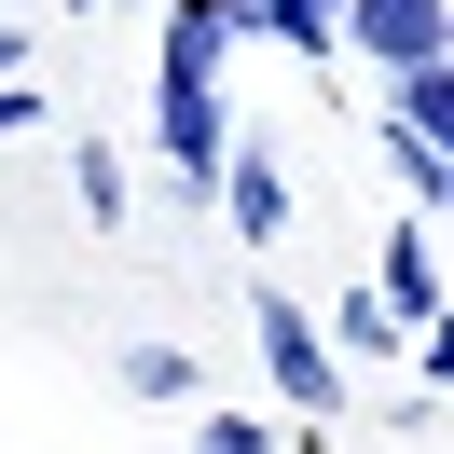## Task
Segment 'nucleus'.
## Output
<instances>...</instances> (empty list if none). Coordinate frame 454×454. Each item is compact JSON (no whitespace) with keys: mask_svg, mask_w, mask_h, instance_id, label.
I'll return each instance as SVG.
<instances>
[{"mask_svg":"<svg viewBox=\"0 0 454 454\" xmlns=\"http://www.w3.org/2000/svg\"><path fill=\"white\" fill-rule=\"evenodd\" d=\"M289 42V56H344V0H234V42Z\"/></svg>","mask_w":454,"mask_h":454,"instance_id":"0eeeda50","label":"nucleus"},{"mask_svg":"<svg viewBox=\"0 0 454 454\" xmlns=\"http://www.w3.org/2000/svg\"><path fill=\"white\" fill-rule=\"evenodd\" d=\"M399 344H413V331H399L372 289H344V317H331V358H399Z\"/></svg>","mask_w":454,"mask_h":454,"instance_id":"1a4fd4ad","label":"nucleus"},{"mask_svg":"<svg viewBox=\"0 0 454 454\" xmlns=\"http://www.w3.org/2000/svg\"><path fill=\"white\" fill-rule=\"evenodd\" d=\"M386 166H399V193H413V207H454V166H441L427 138H399V124H386Z\"/></svg>","mask_w":454,"mask_h":454,"instance_id":"9b49d317","label":"nucleus"},{"mask_svg":"<svg viewBox=\"0 0 454 454\" xmlns=\"http://www.w3.org/2000/svg\"><path fill=\"white\" fill-rule=\"evenodd\" d=\"M221 221L248 234V248H276V234H289V166H276V152L234 138V166H221Z\"/></svg>","mask_w":454,"mask_h":454,"instance_id":"423d86ee","label":"nucleus"},{"mask_svg":"<svg viewBox=\"0 0 454 454\" xmlns=\"http://www.w3.org/2000/svg\"><path fill=\"white\" fill-rule=\"evenodd\" d=\"M386 124H399V138H427V152L454 166V56H441V69H399V111H386Z\"/></svg>","mask_w":454,"mask_h":454,"instance_id":"6e6552de","label":"nucleus"},{"mask_svg":"<svg viewBox=\"0 0 454 454\" xmlns=\"http://www.w3.org/2000/svg\"><path fill=\"white\" fill-rule=\"evenodd\" d=\"M234 56V0H166V56H152V83H221Z\"/></svg>","mask_w":454,"mask_h":454,"instance_id":"20e7f679","label":"nucleus"},{"mask_svg":"<svg viewBox=\"0 0 454 454\" xmlns=\"http://www.w3.org/2000/svg\"><path fill=\"white\" fill-rule=\"evenodd\" d=\"M413 358H427V386H454V317H427V331H413Z\"/></svg>","mask_w":454,"mask_h":454,"instance_id":"4468645a","label":"nucleus"},{"mask_svg":"<svg viewBox=\"0 0 454 454\" xmlns=\"http://www.w3.org/2000/svg\"><path fill=\"white\" fill-rule=\"evenodd\" d=\"M69 193H83V221H124V152H69Z\"/></svg>","mask_w":454,"mask_h":454,"instance_id":"f8f14e48","label":"nucleus"},{"mask_svg":"<svg viewBox=\"0 0 454 454\" xmlns=\"http://www.w3.org/2000/svg\"><path fill=\"white\" fill-rule=\"evenodd\" d=\"M28 56H42V42H28V28H0V83H28Z\"/></svg>","mask_w":454,"mask_h":454,"instance_id":"dca6fc26","label":"nucleus"},{"mask_svg":"<svg viewBox=\"0 0 454 454\" xmlns=\"http://www.w3.org/2000/svg\"><path fill=\"white\" fill-rule=\"evenodd\" d=\"M372 303H386L399 331H427V317H441V248H427V221H399V234H386V262H372Z\"/></svg>","mask_w":454,"mask_h":454,"instance_id":"39448f33","label":"nucleus"},{"mask_svg":"<svg viewBox=\"0 0 454 454\" xmlns=\"http://www.w3.org/2000/svg\"><path fill=\"white\" fill-rule=\"evenodd\" d=\"M193 454H276V427H262V413H207Z\"/></svg>","mask_w":454,"mask_h":454,"instance_id":"ddd939ff","label":"nucleus"},{"mask_svg":"<svg viewBox=\"0 0 454 454\" xmlns=\"http://www.w3.org/2000/svg\"><path fill=\"white\" fill-rule=\"evenodd\" d=\"M124 386L138 399H193L207 372H193V344H124Z\"/></svg>","mask_w":454,"mask_h":454,"instance_id":"9d476101","label":"nucleus"},{"mask_svg":"<svg viewBox=\"0 0 454 454\" xmlns=\"http://www.w3.org/2000/svg\"><path fill=\"white\" fill-rule=\"evenodd\" d=\"M28 124H42V97H28V83H0V138H28Z\"/></svg>","mask_w":454,"mask_h":454,"instance_id":"2eb2a0df","label":"nucleus"},{"mask_svg":"<svg viewBox=\"0 0 454 454\" xmlns=\"http://www.w3.org/2000/svg\"><path fill=\"white\" fill-rule=\"evenodd\" d=\"M248 317H262V372L289 386V413H331L344 399V358H331V331H317L289 289H248Z\"/></svg>","mask_w":454,"mask_h":454,"instance_id":"f257e3e1","label":"nucleus"},{"mask_svg":"<svg viewBox=\"0 0 454 454\" xmlns=\"http://www.w3.org/2000/svg\"><path fill=\"white\" fill-rule=\"evenodd\" d=\"M152 124H166V179H179V193H221V166H234L221 83H152Z\"/></svg>","mask_w":454,"mask_h":454,"instance_id":"7ed1b4c3","label":"nucleus"},{"mask_svg":"<svg viewBox=\"0 0 454 454\" xmlns=\"http://www.w3.org/2000/svg\"><path fill=\"white\" fill-rule=\"evenodd\" d=\"M344 56H372L399 83V69H441L454 56V0H344Z\"/></svg>","mask_w":454,"mask_h":454,"instance_id":"f03ea898","label":"nucleus"}]
</instances>
